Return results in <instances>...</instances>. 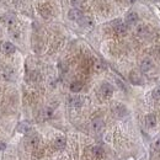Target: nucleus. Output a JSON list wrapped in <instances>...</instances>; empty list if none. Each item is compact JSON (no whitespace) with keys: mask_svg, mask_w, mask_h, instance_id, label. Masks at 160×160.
Wrapping results in <instances>:
<instances>
[{"mask_svg":"<svg viewBox=\"0 0 160 160\" xmlns=\"http://www.w3.org/2000/svg\"><path fill=\"white\" fill-rule=\"evenodd\" d=\"M99 94H100L103 99H108V98H111L112 94H113V88H112V85L108 84V82H103V84L100 86Z\"/></svg>","mask_w":160,"mask_h":160,"instance_id":"1","label":"nucleus"},{"mask_svg":"<svg viewBox=\"0 0 160 160\" xmlns=\"http://www.w3.org/2000/svg\"><path fill=\"white\" fill-rule=\"evenodd\" d=\"M136 33L139 36V37H148L150 33H152V31H150V27L148 26V25H145V23H139L137 27H136Z\"/></svg>","mask_w":160,"mask_h":160,"instance_id":"2","label":"nucleus"},{"mask_svg":"<svg viewBox=\"0 0 160 160\" xmlns=\"http://www.w3.org/2000/svg\"><path fill=\"white\" fill-rule=\"evenodd\" d=\"M140 70L143 72V73H148L149 70H152L153 69V67H154V63H153V60L150 59V58H144V59H142L140 62Z\"/></svg>","mask_w":160,"mask_h":160,"instance_id":"3","label":"nucleus"},{"mask_svg":"<svg viewBox=\"0 0 160 160\" xmlns=\"http://www.w3.org/2000/svg\"><path fill=\"white\" fill-rule=\"evenodd\" d=\"M112 111H113V115L116 117H118V118H122V117H124L127 115V108L121 103H117L116 106H113Z\"/></svg>","mask_w":160,"mask_h":160,"instance_id":"4","label":"nucleus"},{"mask_svg":"<svg viewBox=\"0 0 160 160\" xmlns=\"http://www.w3.org/2000/svg\"><path fill=\"white\" fill-rule=\"evenodd\" d=\"M138 20H139L138 14L134 12V11H129V12L126 15V25H128V26L136 25V23L138 22Z\"/></svg>","mask_w":160,"mask_h":160,"instance_id":"5","label":"nucleus"},{"mask_svg":"<svg viewBox=\"0 0 160 160\" xmlns=\"http://www.w3.org/2000/svg\"><path fill=\"white\" fill-rule=\"evenodd\" d=\"M68 18H69V20L72 21H79L82 18V12H81V10H79L78 8H73V9L69 10Z\"/></svg>","mask_w":160,"mask_h":160,"instance_id":"6","label":"nucleus"},{"mask_svg":"<svg viewBox=\"0 0 160 160\" xmlns=\"http://www.w3.org/2000/svg\"><path fill=\"white\" fill-rule=\"evenodd\" d=\"M91 129L95 132V133H100L101 131L103 129V121L101 118H95L91 122Z\"/></svg>","mask_w":160,"mask_h":160,"instance_id":"7","label":"nucleus"},{"mask_svg":"<svg viewBox=\"0 0 160 160\" xmlns=\"http://www.w3.org/2000/svg\"><path fill=\"white\" fill-rule=\"evenodd\" d=\"M1 51H2L5 54H11V53H14V52L16 51V48H15V46H14L11 42H4V43L1 44Z\"/></svg>","mask_w":160,"mask_h":160,"instance_id":"8","label":"nucleus"},{"mask_svg":"<svg viewBox=\"0 0 160 160\" xmlns=\"http://www.w3.org/2000/svg\"><path fill=\"white\" fill-rule=\"evenodd\" d=\"M113 30H115V32H116L117 35L124 36V35L127 33V25H126V23H122V22H118V23L115 25Z\"/></svg>","mask_w":160,"mask_h":160,"instance_id":"9","label":"nucleus"},{"mask_svg":"<svg viewBox=\"0 0 160 160\" xmlns=\"http://www.w3.org/2000/svg\"><path fill=\"white\" fill-rule=\"evenodd\" d=\"M68 102H69V106H72V107H80L84 103V99L81 96H73L69 99Z\"/></svg>","mask_w":160,"mask_h":160,"instance_id":"10","label":"nucleus"},{"mask_svg":"<svg viewBox=\"0 0 160 160\" xmlns=\"http://www.w3.org/2000/svg\"><path fill=\"white\" fill-rule=\"evenodd\" d=\"M89 152H90V154L94 157V158H101L102 155H103V149L99 147V145H94V147H91L90 149H89Z\"/></svg>","mask_w":160,"mask_h":160,"instance_id":"11","label":"nucleus"},{"mask_svg":"<svg viewBox=\"0 0 160 160\" xmlns=\"http://www.w3.org/2000/svg\"><path fill=\"white\" fill-rule=\"evenodd\" d=\"M78 22H79V25L81 26V27H88V28H89V27H91V26H92V23H94L92 20H91V18L85 16V15H82V18H81Z\"/></svg>","mask_w":160,"mask_h":160,"instance_id":"12","label":"nucleus"},{"mask_svg":"<svg viewBox=\"0 0 160 160\" xmlns=\"http://www.w3.org/2000/svg\"><path fill=\"white\" fill-rule=\"evenodd\" d=\"M145 124H147V127H149V128L155 127V126H157V117H155L154 115H148V116L145 117Z\"/></svg>","mask_w":160,"mask_h":160,"instance_id":"13","label":"nucleus"},{"mask_svg":"<svg viewBox=\"0 0 160 160\" xmlns=\"http://www.w3.org/2000/svg\"><path fill=\"white\" fill-rule=\"evenodd\" d=\"M129 79H131V81H132L133 84H137V85H140V84L143 82V80H142V77H140L138 73H136V72H132V73H131V75H129Z\"/></svg>","mask_w":160,"mask_h":160,"instance_id":"14","label":"nucleus"},{"mask_svg":"<svg viewBox=\"0 0 160 160\" xmlns=\"http://www.w3.org/2000/svg\"><path fill=\"white\" fill-rule=\"evenodd\" d=\"M65 144H67V140H65L64 137H58L57 139L54 140V148L56 149H63L65 147Z\"/></svg>","mask_w":160,"mask_h":160,"instance_id":"15","label":"nucleus"},{"mask_svg":"<svg viewBox=\"0 0 160 160\" xmlns=\"http://www.w3.org/2000/svg\"><path fill=\"white\" fill-rule=\"evenodd\" d=\"M81 89H82V82L81 81H74V82L70 84V90L73 92H79Z\"/></svg>","mask_w":160,"mask_h":160,"instance_id":"16","label":"nucleus"},{"mask_svg":"<svg viewBox=\"0 0 160 160\" xmlns=\"http://www.w3.org/2000/svg\"><path fill=\"white\" fill-rule=\"evenodd\" d=\"M18 131H19L20 133H26V132H28V131H30V124H28L27 122H21L20 124L18 126Z\"/></svg>","mask_w":160,"mask_h":160,"instance_id":"17","label":"nucleus"},{"mask_svg":"<svg viewBox=\"0 0 160 160\" xmlns=\"http://www.w3.org/2000/svg\"><path fill=\"white\" fill-rule=\"evenodd\" d=\"M52 110L51 108H44V110H42L41 111V120H47V118H49L51 116H52Z\"/></svg>","mask_w":160,"mask_h":160,"instance_id":"18","label":"nucleus"},{"mask_svg":"<svg viewBox=\"0 0 160 160\" xmlns=\"http://www.w3.org/2000/svg\"><path fill=\"white\" fill-rule=\"evenodd\" d=\"M38 137L36 136V134H33V136H31L28 140H27V143H28V145H31V147H36L37 144H38Z\"/></svg>","mask_w":160,"mask_h":160,"instance_id":"19","label":"nucleus"},{"mask_svg":"<svg viewBox=\"0 0 160 160\" xmlns=\"http://www.w3.org/2000/svg\"><path fill=\"white\" fill-rule=\"evenodd\" d=\"M2 21H5L9 26H11V25H14V22H15V18H14L12 15H6V16L2 18Z\"/></svg>","mask_w":160,"mask_h":160,"instance_id":"20","label":"nucleus"},{"mask_svg":"<svg viewBox=\"0 0 160 160\" xmlns=\"http://www.w3.org/2000/svg\"><path fill=\"white\" fill-rule=\"evenodd\" d=\"M152 96L154 100H160V86L155 88L153 91H152Z\"/></svg>","mask_w":160,"mask_h":160,"instance_id":"21","label":"nucleus"},{"mask_svg":"<svg viewBox=\"0 0 160 160\" xmlns=\"http://www.w3.org/2000/svg\"><path fill=\"white\" fill-rule=\"evenodd\" d=\"M69 2L73 5V6H80L81 5V2H82V0H69Z\"/></svg>","mask_w":160,"mask_h":160,"instance_id":"22","label":"nucleus"},{"mask_svg":"<svg viewBox=\"0 0 160 160\" xmlns=\"http://www.w3.org/2000/svg\"><path fill=\"white\" fill-rule=\"evenodd\" d=\"M0 149H5V144L4 143H0Z\"/></svg>","mask_w":160,"mask_h":160,"instance_id":"23","label":"nucleus"},{"mask_svg":"<svg viewBox=\"0 0 160 160\" xmlns=\"http://www.w3.org/2000/svg\"><path fill=\"white\" fill-rule=\"evenodd\" d=\"M126 1H127V2H128V4H133V2H134V1H136V0H126Z\"/></svg>","mask_w":160,"mask_h":160,"instance_id":"24","label":"nucleus"}]
</instances>
